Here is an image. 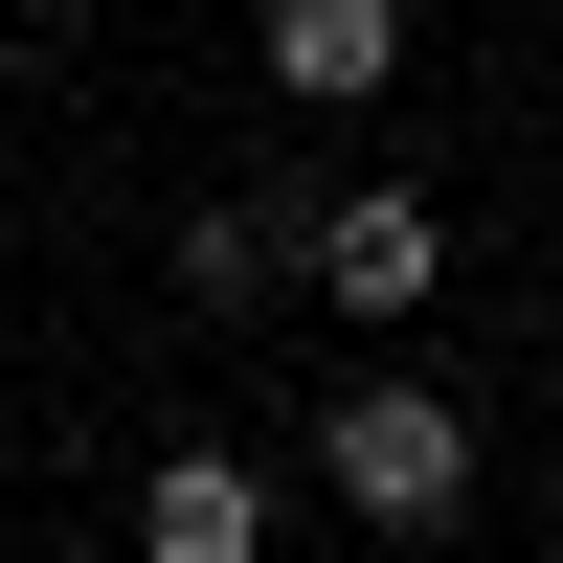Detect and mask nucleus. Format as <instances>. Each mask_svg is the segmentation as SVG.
Instances as JSON below:
<instances>
[{"mask_svg": "<svg viewBox=\"0 0 563 563\" xmlns=\"http://www.w3.org/2000/svg\"><path fill=\"white\" fill-rule=\"evenodd\" d=\"M316 271H339L361 316H429L451 294V203L429 180H361V203H316Z\"/></svg>", "mask_w": 563, "mask_h": 563, "instance_id": "f03ea898", "label": "nucleus"}, {"mask_svg": "<svg viewBox=\"0 0 563 563\" xmlns=\"http://www.w3.org/2000/svg\"><path fill=\"white\" fill-rule=\"evenodd\" d=\"M180 294H203V316H249V294H271V203H225V225H180Z\"/></svg>", "mask_w": 563, "mask_h": 563, "instance_id": "39448f33", "label": "nucleus"}, {"mask_svg": "<svg viewBox=\"0 0 563 563\" xmlns=\"http://www.w3.org/2000/svg\"><path fill=\"white\" fill-rule=\"evenodd\" d=\"M384 68H406V0H271V90L294 113H361Z\"/></svg>", "mask_w": 563, "mask_h": 563, "instance_id": "7ed1b4c3", "label": "nucleus"}, {"mask_svg": "<svg viewBox=\"0 0 563 563\" xmlns=\"http://www.w3.org/2000/svg\"><path fill=\"white\" fill-rule=\"evenodd\" d=\"M135 541H158V563H249L271 541V474H249V451H158V474H135Z\"/></svg>", "mask_w": 563, "mask_h": 563, "instance_id": "20e7f679", "label": "nucleus"}, {"mask_svg": "<svg viewBox=\"0 0 563 563\" xmlns=\"http://www.w3.org/2000/svg\"><path fill=\"white\" fill-rule=\"evenodd\" d=\"M316 474H339V519L451 541V519H474V406H451V384H339V406H316Z\"/></svg>", "mask_w": 563, "mask_h": 563, "instance_id": "f257e3e1", "label": "nucleus"}]
</instances>
